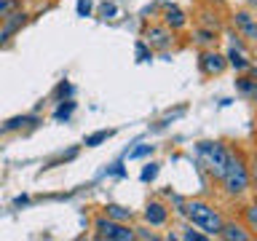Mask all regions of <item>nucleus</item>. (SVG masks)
Here are the masks:
<instances>
[{"label":"nucleus","instance_id":"f257e3e1","mask_svg":"<svg viewBox=\"0 0 257 241\" xmlns=\"http://www.w3.org/2000/svg\"><path fill=\"white\" fill-rule=\"evenodd\" d=\"M180 214H185L193 225H198L201 230L212 233V236H220L222 230V217L214 206L204 204V201H182V206L177 209Z\"/></svg>","mask_w":257,"mask_h":241},{"label":"nucleus","instance_id":"f03ea898","mask_svg":"<svg viewBox=\"0 0 257 241\" xmlns=\"http://www.w3.org/2000/svg\"><path fill=\"white\" fill-rule=\"evenodd\" d=\"M196 150H198V158L204 161V166L209 169V174L220 180L225 166H228V161H230V150L220 142H198Z\"/></svg>","mask_w":257,"mask_h":241},{"label":"nucleus","instance_id":"7ed1b4c3","mask_svg":"<svg viewBox=\"0 0 257 241\" xmlns=\"http://www.w3.org/2000/svg\"><path fill=\"white\" fill-rule=\"evenodd\" d=\"M220 180L225 185V190H228V196H241L249 188V169L244 166V161L238 156L230 153V161H228V166H225Z\"/></svg>","mask_w":257,"mask_h":241},{"label":"nucleus","instance_id":"20e7f679","mask_svg":"<svg viewBox=\"0 0 257 241\" xmlns=\"http://www.w3.org/2000/svg\"><path fill=\"white\" fill-rule=\"evenodd\" d=\"M94 230L96 238H107V241H134V228H128L126 222L110 220V217H99L94 220Z\"/></svg>","mask_w":257,"mask_h":241},{"label":"nucleus","instance_id":"39448f33","mask_svg":"<svg viewBox=\"0 0 257 241\" xmlns=\"http://www.w3.org/2000/svg\"><path fill=\"white\" fill-rule=\"evenodd\" d=\"M145 43H148L150 48H156V51H166L169 46H172V32H169V27L164 24H150V27H145Z\"/></svg>","mask_w":257,"mask_h":241},{"label":"nucleus","instance_id":"423d86ee","mask_svg":"<svg viewBox=\"0 0 257 241\" xmlns=\"http://www.w3.org/2000/svg\"><path fill=\"white\" fill-rule=\"evenodd\" d=\"M27 19H30V16L24 14V11H19V8H16V11H11L8 16H3V27H0V46L8 43V40H11L16 32H19L24 24H27Z\"/></svg>","mask_w":257,"mask_h":241},{"label":"nucleus","instance_id":"0eeeda50","mask_svg":"<svg viewBox=\"0 0 257 241\" xmlns=\"http://www.w3.org/2000/svg\"><path fill=\"white\" fill-rule=\"evenodd\" d=\"M225 56L217 54V51H206L204 56H201V70H204V75H220V72L225 70Z\"/></svg>","mask_w":257,"mask_h":241},{"label":"nucleus","instance_id":"6e6552de","mask_svg":"<svg viewBox=\"0 0 257 241\" xmlns=\"http://www.w3.org/2000/svg\"><path fill=\"white\" fill-rule=\"evenodd\" d=\"M145 220H148L150 225H166L169 209L164 204H158V201H150V204L145 206Z\"/></svg>","mask_w":257,"mask_h":241},{"label":"nucleus","instance_id":"1a4fd4ad","mask_svg":"<svg viewBox=\"0 0 257 241\" xmlns=\"http://www.w3.org/2000/svg\"><path fill=\"white\" fill-rule=\"evenodd\" d=\"M236 27L244 32V38L257 40V22H254L246 11H238V14H236Z\"/></svg>","mask_w":257,"mask_h":241},{"label":"nucleus","instance_id":"9d476101","mask_svg":"<svg viewBox=\"0 0 257 241\" xmlns=\"http://www.w3.org/2000/svg\"><path fill=\"white\" fill-rule=\"evenodd\" d=\"M35 124H40V118H38V115H16V118L6 120V124L0 126V134L16 132V129H22V126H35Z\"/></svg>","mask_w":257,"mask_h":241},{"label":"nucleus","instance_id":"9b49d317","mask_svg":"<svg viewBox=\"0 0 257 241\" xmlns=\"http://www.w3.org/2000/svg\"><path fill=\"white\" fill-rule=\"evenodd\" d=\"M164 22H166V27H172V30H182L185 24H188L185 14H182L177 6H166V16H164Z\"/></svg>","mask_w":257,"mask_h":241},{"label":"nucleus","instance_id":"f8f14e48","mask_svg":"<svg viewBox=\"0 0 257 241\" xmlns=\"http://www.w3.org/2000/svg\"><path fill=\"white\" fill-rule=\"evenodd\" d=\"M220 236H222V238H230V241H249V233L241 228V225H225V222H222Z\"/></svg>","mask_w":257,"mask_h":241},{"label":"nucleus","instance_id":"ddd939ff","mask_svg":"<svg viewBox=\"0 0 257 241\" xmlns=\"http://www.w3.org/2000/svg\"><path fill=\"white\" fill-rule=\"evenodd\" d=\"M104 214H107L110 220H118V222H126V220H132V209H126V206H118V204H107V206H104Z\"/></svg>","mask_w":257,"mask_h":241},{"label":"nucleus","instance_id":"4468645a","mask_svg":"<svg viewBox=\"0 0 257 241\" xmlns=\"http://www.w3.org/2000/svg\"><path fill=\"white\" fill-rule=\"evenodd\" d=\"M72 112H75V102H72V99H62V104L54 110V120H59V124L64 120V124H67V120L72 118Z\"/></svg>","mask_w":257,"mask_h":241},{"label":"nucleus","instance_id":"2eb2a0df","mask_svg":"<svg viewBox=\"0 0 257 241\" xmlns=\"http://www.w3.org/2000/svg\"><path fill=\"white\" fill-rule=\"evenodd\" d=\"M236 86H238V91L244 96H249L252 102H257V80L254 78H238Z\"/></svg>","mask_w":257,"mask_h":241},{"label":"nucleus","instance_id":"dca6fc26","mask_svg":"<svg viewBox=\"0 0 257 241\" xmlns=\"http://www.w3.org/2000/svg\"><path fill=\"white\" fill-rule=\"evenodd\" d=\"M110 137H112V132H110V129H102V132H94V134H88L83 145H86V148H96V145L107 142Z\"/></svg>","mask_w":257,"mask_h":241},{"label":"nucleus","instance_id":"f3484780","mask_svg":"<svg viewBox=\"0 0 257 241\" xmlns=\"http://www.w3.org/2000/svg\"><path fill=\"white\" fill-rule=\"evenodd\" d=\"M228 64H230V67H236V70H246V67H249V62L238 54L236 43H233V46H230V51H228Z\"/></svg>","mask_w":257,"mask_h":241},{"label":"nucleus","instance_id":"a211bd4d","mask_svg":"<svg viewBox=\"0 0 257 241\" xmlns=\"http://www.w3.org/2000/svg\"><path fill=\"white\" fill-rule=\"evenodd\" d=\"M150 59H153V48L145 40H140L137 43V62H150Z\"/></svg>","mask_w":257,"mask_h":241},{"label":"nucleus","instance_id":"6ab92c4d","mask_svg":"<svg viewBox=\"0 0 257 241\" xmlns=\"http://www.w3.org/2000/svg\"><path fill=\"white\" fill-rule=\"evenodd\" d=\"M99 14H102V19H115L118 6L112 3V0H110V3H102V6H99Z\"/></svg>","mask_w":257,"mask_h":241},{"label":"nucleus","instance_id":"aec40b11","mask_svg":"<svg viewBox=\"0 0 257 241\" xmlns=\"http://www.w3.org/2000/svg\"><path fill=\"white\" fill-rule=\"evenodd\" d=\"M196 40H198L201 46L214 43V40H217V38H214V30H198V32H196Z\"/></svg>","mask_w":257,"mask_h":241},{"label":"nucleus","instance_id":"412c9836","mask_svg":"<svg viewBox=\"0 0 257 241\" xmlns=\"http://www.w3.org/2000/svg\"><path fill=\"white\" fill-rule=\"evenodd\" d=\"M244 217H246V225L252 228L254 233H257V204H252V206H246V212H244Z\"/></svg>","mask_w":257,"mask_h":241},{"label":"nucleus","instance_id":"4be33fe9","mask_svg":"<svg viewBox=\"0 0 257 241\" xmlns=\"http://www.w3.org/2000/svg\"><path fill=\"white\" fill-rule=\"evenodd\" d=\"M140 177H142V182H153V180L158 177V164H148V166L142 169Z\"/></svg>","mask_w":257,"mask_h":241},{"label":"nucleus","instance_id":"5701e85b","mask_svg":"<svg viewBox=\"0 0 257 241\" xmlns=\"http://www.w3.org/2000/svg\"><path fill=\"white\" fill-rule=\"evenodd\" d=\"M72 91H75V88H72V83H67V80H62V83L56 86V96H59V99H70Z\"/></svg>","mask_w":257,"mask_h":241},{"label":"nucleus","instance_id":"b1692460","mask_svg":"<svg viewBox=\"0 0 257 241\" xmlns=\"http://www.w3.org/2000/svg\"><path fill=\"white\" fill-rule=\"evenodd\" d=\"M16 8H19V0H0V19L8 16L11 11H16Z\"/></svg>","mask_w":257,"mask_h":241},{"label":"nucleus","instance_id":"393cba45","mask_svg":"<svg viewBox=\"0 0 257 241\" xmlns=\"http://www.w3.org/2000/svg\"><path fill=\"white\" fill-rule=\"evenodd\" d=\"M91 8H94L91 0H78V3H75V11H78V16H83V19H86V16H91Z\"/></svg>","mask_w":257,"mask_h":241},{"label":"nucleus","instance_id":"a878e982","mask_svg":"<svg viewBox=\"0 0 257 241\" xmlns=\"http://www.w3.org/2000/svg\"><path fill=\"white\" fill-rule=\"evenodd\" d=\"M148 153H153V145H142V148H137L128 153V158H142V156H148Z\"/></svg>","mask_w":257,"mask_h":241},{"label":"nucleus","instance_id":"bb28decb","mask_svg":"<svg viewBox=\"0 0 257 241\" xmlns=\"http://www.w3.org/2000/svg\"><path fill=\"white\" fill-rule=\"evenodd\" d=\"M134 236H137V238H150V241H153V238H156V233H153V230H145V228H137Z\"/></svg>","mask_w":257,"mask_h":241},{"label":"nucleus","instance_id":"cd10ccee","mask_svg":"<svg viewBox=\"0 0 257 241\" xmlns=\"http://www.w3.org/2000/svg\"><path fill=\"white\" fill-rule=\"evenodd\" d=\"M182 238H188V241H204L206 236H204V233H193V230H185V233H182Z\"/></svg>","mask_w":257,"mask_h":241},{"label":"nucleus","instance_id":"c85d7f7f","mask_svg":"<svg viewBox=\"0 0 257 241\" xmlns=\"http://www.w3.org/2000/svg\"><path fill=\"white\" fill-rule=\"evenodd\" d=\"M27 204V196H19V198H14V206H24Z\"/></svg>","mask_w":257,"mask_h":241},{"label":"nucleus","instance_id":"c756f323","mask_svg":"<svg viewBox=\"0 0 257 241\" xmlns=\"http://www.w3.org/2000/svg\"><path fill=\"white\" fill-rule=\"evenodd\" d=\"M246 70H249V78H254V80H257V67H246Z\"/></svg>","mask_w":257,"mask_h":241},{"label":"nucleus","instance_id":"7c9ffc66","mask_svg":"<svg viewBox=\"0 0 257 241\" xmlns=\"http://www.w3.org/2000/svg\"><path fill=\"white\" fill-rule=\"evenodd\" d=\"M252 174H254V182H257V164H254V172Z\"/></svg>","mask_w":257,"mask_h":241},{"label":"nucleus","instance_id":"2f4dec72","mask_svg":"<svg viewBox=\"0 0 257 241\" xmlns=\"http://www.w3.org/2000/svg\"><path fill=\"white\" fill-rule=\"evenodd\" d=\"M249 3H252V6H257V0H249Z\"/></svg>","mask_w":257,"mask_h":241}]
</instances>
